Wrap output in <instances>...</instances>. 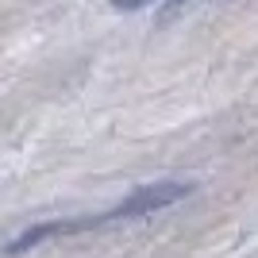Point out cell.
Segmentation results:
<instances>
[{
    "label": "cell",
    "instance_id": "cell-1",
    "mask_svg": "<svg viewBox=\"0 0 258 258\" xmlns=\"http://www.w3.org/2000/svg\"><path fill=\"white\" fill-rule=\"evenodd\" d=\"M193 193L189 181H154V185H143V189H131L123 201H119L112 212L100 216V224L108 220H131V216H147V212H158V208L173 205V201H185Z\"/></svg>",
    "mask_w": 258,
    "mask_h": 258
},
{
    "label": "cell",
    "instance_id": "cell-2",
    "mask_svg": "<svg viewBox=\"0 0 258 258\" xmlns=\"http://www.w3.org/2000/svg\"><path fill=\"white\" fill-rule=\"evenodd\" d=\"M143 4H151V0H112V8H119V12H135Z\"/></svg>",
    "mask_w": 258,
    "mask_h": 258
}]
</instances>
